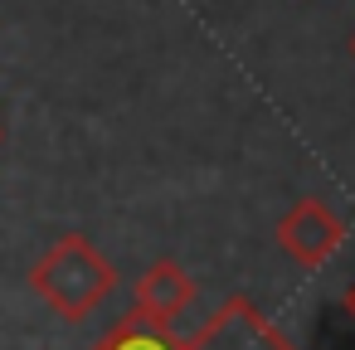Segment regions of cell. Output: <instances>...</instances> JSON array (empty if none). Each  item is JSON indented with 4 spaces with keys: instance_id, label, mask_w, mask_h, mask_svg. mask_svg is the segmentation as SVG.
<instances>
[{
    "instance_id": "6da1fadb",
    "label": "cell",
    "mask_w": 355,
    "mask_h": 350,
    "mask_svg": "<svg viewBox=\"0 0 355 350\" xmlns=\"http://www.w3.org/2000/svg\"><path fill=\"white\" fill-rule=\"evenodd\" d=\"M30 287L35 297L64 316V321H83L88 311H98L112 292H117V268L98 253L93 238L83 234H64L44 248V258L30 268Z\"/></svg>"
},
{
    "instance_id": "7a4b0ae2",
    "label": "cell",
    "mask_w": 355,
    "mask_h": 350,
    "mask_svg": "<svg viewBox=\"0 0 355 350\" xmlns=\"http://www.w3.org/2000/svg\"><path fill=\"white\" fill-rule=\"evenodd\" d=\"M180 350H297V345L258 311L253 297L239 292V297L219 301V311L190 340H180Z\"/></svg>"
},
{
    "instance_id": "3957f363",
    "label": "cell",
    "mask_w": 355,
    "mask_h": 350,
    "mask_svg": "<svg viewBox=\"0 0 355 350\" xmlns=\"http://www.w3.org/2000/svg\"><path fill=\"white\" fill-rule=\"evenodd\" d=\"M277 248L297 268H321V263H331L345 248V224H340V214L326 200L306 195V200H297L277 219Z\"/></svg>"
},
{
    "instance_id": "277c9868",
    "label": "cell",
    "mask_w": 355,
    "mask_h": 350,
    "mask_svg": "<svg viewBox=\"0 0 355 350\" xmlns=\"http://www.w3.org/2000/svg\"><path fill=\"white\" fill-rule=\"evenodd\" d=\"M190 301H195V277H190L180 263L161 258V263H151V268L137 277L132 316H141V321H151V326H171L175 316L190 311Z\"/></svg>"
},
{
    "instance_id": "5b68a950",
    "label": "cell",
    "mask_w": 355,
    "mask_h": 350,
    "mask_svg": "<svg viewBox=\"0 0 355 350\" xmlns=\"http://www.w3.org/2000/svg\"><path fill=\"white\" fill-rule=\"evenodd\" d=\"M93 350H180V340L171 335V326H151L141 316H127L117 321Z\"/></svg>"
},
{
    "instance_id": "8992f818",
    "label": "cell",
    "mask_w": 355,
    "mask_h": 350,
    "mask_svg": "<svg viewBox=\"0 0 355 350\" xmlns=\"http://www.w3.org/2000/svg\"><path fill=\"white\" fill-rule=\"evenodd\" d=\"M340 306H345V316L355 321V277H350V287H345V297H340Z\"/></svg>"
},
{
    "instance_id": "52a82bcc",
    "label": "cell",
    "mask_w": 355,
    "mask_h": 350,
    "mask_svg": "<svg viewBox=\"0 0 355 350\" xmlns=\"http://www.w3.org/2000/svg\"><path fill=\"white\" fill-rule=\"evenodd\" d=\"M350 54H355V35H350Z\"/></svg>"
},
{
    "instance_id": "ba28073f",
    "label": "cell",
    "mask_w": 355,
    "mask_h": 350,
    "mask_svg": "<svg viewBox=\"0 0 355 350\" xmlns=\"http://www.w3.org/2000/svg\"><path fill=\"white\" fill-rule=\"evenodd\" d=\"M0 141H6V127H0Z\"/></svg>"
}]
</instances>
